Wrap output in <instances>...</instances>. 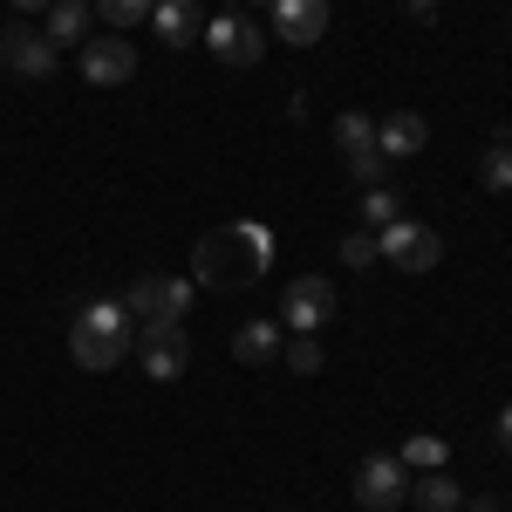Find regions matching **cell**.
<instances>
[{"mask_svg":"<svg viewBox=\"0 0 512 512\" xmlns=\"http://www.w3.org/2000/svg\"><path fill=\"white\" fill-rule=\"evenodd\" d=\"M424 144H431V123L417 117V110H396V117L376 123V151H383L390 164H396V158H417Z\"/></svg>","mask_w":512,"mask_h":512,"instance_id":"obj_13","label":"cell"},{"mask_svg":"<svg viewBox=\"0 0 512 512\" xmlns=\"http://www.w3.org/2000/svg\"><path fill=\"white\" fill-rule=\"evenodd\" d=\"M403 465H410V472H444V465H451V444L431 437V431H417L410 444H403Z\"/></svg>","mask_w":512,"mask_h":512,"instance_id":"obj_18","label":"cell"},{"mask_svg":"<svg viewBox=\"0 0 512 512\" xmlns=\"http://www.w3.org/2000/svg\"><path fill=\"white\" fill-rule=\"evenodd\" d=\"M0 69H14L21 82H48L55 76V41L21 28V21H7L0 28Z\"/></svg>","mask_w":512,"mask_h":512,"instance_id":"obj_8","label":"cell"},{"mask_svg":"<svg viewBox=\"0 0 512 512\" xmlns=\"http://www.w3.org/2000/svg\"><path fill=\"white\" fill-rule=\"evenodd\" d=\"M103 21H110V35H123V28H137V21H151V0H89Z\"/></svg>","mask_w":512,"mask_h":512,"instance_id":"obj_21","label":"cell"},{"mask_svg":"<svg viewBox=\"0 0 512 512\" xmlns=\"http://www.w3.org/2000/svg\"><path fill=\"white\" fill-rule=\"evenodd\" d=\"M376 246H383V260L403 267V274H431L437 260H444V239H437L431 226H417V219H390V226L376 233Z\"/></svg>","mask_w":512,"mask_h":512,"instance_id":"obj_6","label":"cell"},{"mask_svg":"<svg viewBox=\"0 0 512 512\" xmlns=\"http://www.w3.org/2000/svg\"><path fill=\"white\" fill-rule=\"evenodd\" d=\"M280 362H287L294 376H315L321 369V342L315 335H287V342H280Z\"/></svg>","mask_w":512,"mask_h":512,"instance_id":"obj_22","label":"cell"},{"mask_svg":"<svg viewBox=\"0 0 512 512\" xmlns=\"http://www.w3.org/2000/svg\"><path fill=\"white\" fill-rule=\"evenodd\" d=\"M410 499H417V512H458L465 506L458 478H444V472H417L410 478Z\"/></svg>","mask_w":512,"mask_h":512,"instance_id":"obj_16","label":"cell"},{"mask_svg":"<svg viewBox=\"0 0 512 512\" xmlns=\"http://www.w3.org/2000/svg\"><path fill=\"white\" fill-rule=\"evenodd\" d=\"M376 260H383L376 233H349V239H342V267H376Z\"/></svg>","mask_w":512,"mask_h":512,"instance_id":"obj_23","label":"cell"},{"mask_svg":"<svg viewBox=\"0 0 512 512\" xmlns=\"http://www.w3.org/2000/svg\"><path fill=\"white\" fill-rule=\"evenodd\" d=\"M198 41H205L226 69H253V62L267 55V28H260V21H246V14H212V21L198 28Z\"/></svg>","mask_w":512,"mask_h":512,"instance_id":"obj_4","label":"cell"},{"mask_svg":"<svg viewBox=\"0 0 512 512\" xmlns=\"http://www.w3.org/2000/svg\"><path fill=\"white\" fill-rule=\"evenodd\" d=\"M328 315H335V287H328V274H294L287 280V294H280V328L321 335Z\"/></svg>","mask_w":512,"mask_h":512,"instance_id":"obj_5","label":"cell"},{"mask_svg":"<svg viewBox=\"0 0 512 512\" xmlns=\"http://www.w3.org/2000/svg\"><path fill=\"white\" fill-rule=\"evenodd\" d=\"M478 185H485V192H512V144L492 137V151L478 158Z\"/></svg>","mask_w":512,"mask_h":512,"instance_id":"obj_20","label":"cell"},{"mask_svg":"<svg viewBox=\"0 0 512 512\" xmlns=\"http://www.w3.org/2000/svg\"><path fill=\"white\" fill-rule=\"evenodd\" d=\"M14 7H21V14H35V7H55V0H14Z\"/></svg>","mask_w":512,"mask_h":512,"instance_id":"obj_26","label":"cell"},{"mask_svg":"<svg viewBox=\"0 0 512 512\" xmlns=\"http://www.w3.org/2000/svg\"><path fill=\"white\" fill-rule=\"evenodd\" d=\"M89 21H96V7H89V0H55V7H48V41H55V48H62V41H89Z\"/></svg>","mask_w":512,"mask_h":512,"instance_id":"obj_15","label":"cell"},{"mask_svg":"<svg viewBox=\"0 0 512 512\" xmlns=\"http://www.w3.org/2000/svg\"><path fill=\"white\" fill-rule=\"evenodd\" d=\"M123 308L144 321V328H178V321L192 315V280H171V274H144L130 294H123Z\"/></svg>","mask_w":512,"mask_h":512,"instance_id":"obj_3","label":"cell"},{"mask_svg":"<svg viewBox=\"0 0 512 512\" xmlns=\"http://www.w3.org/2000/svg\"><path fill=\"white\" fill-rule=\"evenodd\" d=\"M82 76L96 82V89L130 82V76H137V48H130L123 35H89V41H82Z\"/></svg>","mask_w":512,"mask_h":512,"instance_id":"obj_9","label":"cell"},{"mask_svg":"<svg viewBox=\"0 0 512 512\" xmlns=\"http://www.w3.org/2000/svg\"><path fill=\"white\" fill-rule=\"evenodd\" d=\"M267 260H274V233L253 226V219H233V226H219L192 246V280L219 287V294H239V287H253L267 274Z\"/></svg>","mask_w":512,"mask_h":512,"instance_id":"obj_1","label":"cell"},{"mask_svg":"<svg viewBox=\"0 0 512 512\" xmlns=\"http://www.w3.org/2000/svg\"><path fill=\"white\" fill-rule=\"evenodd\" d=\"M362 219H369L362 233H383L390 219H403V198H396L390 185H369V192H362Z\"/></svg>","mask_w":512,"mask_h":512,"instance_id":"obj_19","label":"cell"},{"mask_svg":"<svg viewBox=\"0 0 512 512\" xmlns=\"http://www.w3.org/2000/svg\"><path fill=\"white\" fill-rule=\"evenodd\" d=\"M458 512H499V506H492V499H478V506H458Z\"/></svg>","mask_w":512,"mask_h":512,"instance_id":"obj_27","label":"cell"},{"mask_svg":"<svg viewBox=\"0 0 512 512\" xmlns=\"http://www.w3.org/2000/svg\"><path fill=\"white\" fill-rule=\"evenodd\" d=\"M492 437H499V451H512V403L499 410V417H492Z\"/></svg>","mask_w":512,"mask_h":512,"instance_id":"obj_24","label":"cell"},{"mask_svg":"<svg viewBox=\"0 0 512 512\" xmlns=\"http://www.w3.org/2000/svg\"><path fill=\"white\" fill-rule=\"evenodd\" d=\"M151 28H158L164 48H192L198 28H205V7L198 0H151Z\"/></svg>","mask_w":512,"mask_h":512,"instance_id":"obj_12","label":"cell"},{"mask_svg":"<svg viewBox=\"0 0 512 512\" xmlns=\"http://www.w3.org/2000/svg\"><path fill=\"white\" fill-rule=\"evenodd\" d=\"M403 7H410V14H437L444 0H403Z\"/></svg>","mask_w":512,"mask_h":512,"instance_id":"obj_25","label":"cell"},{"mask_svg":"<svg viewBox=\"0 0 512 512\" xmlns=\"http://www.w3.org/2000/svg\"><path fill=\"white\" fill-rule=\"evenodd\" d=\"M335 144H342L349 158L376 151V117H362V110H342V117H335Z\"/></svg>","mask_w":512,"mask_h":512,"instance_id":"obj_17","label":"cell"},{"mask_svg":"<svg viewBox=\"0 0 512 512\" xmlns=\"http://www.w3.org/2000/svg\"><path fill=\"white\" fill-rule=\"evenodd\" d=\"M137 342V315L123 308V301H89L69 328V355H76V369H117L123 355Z\"/></svg>","mask_w":512,"mask_h":512,"instance_id":"obj_2","label":"cell"},{"mask_svg":"<svg viewBox=\"0 0 512 512\" xmlns=\"http://www.w3.org/2000/svg\"><path fill=\"white\" fill-rule=\"evenodd\" d=\"M280 342H287L280 321H246V328L233 335V355L246 362V369H267V362H280Z\"/></svg>","mask_w":512,"mask_h":512,"instance_id":"obj_14","label":"cell"},{"mask_svg":"<svg viewBox=\"0 0 512 512\" xmlns=\"http://www.w3.org/2000/svg\"><path fill=\"white\" fill-rule=\"evenodd\" d=\"M410 499V465L403 458H362L355 465V506L362 512H396Z\"/></svg>","mask_w":512,"mask_h":512,"instance_id":"obj_7","label":"cell"},{"mask_svg":"<svg viewBox=\"0 0 512 512\" xmlns=\"http://www.w3.org/2000/svg\"><path fill=\"white\" fill-rule=\"evenodd\" d=\"M274 35L294 48H315L328 35V0H274Z\"/></svg>","mask_w":512,"mask_h":512,"instance_id":"obj_11","label":"cell"},{"mask_svg":"<svg viewBox=\"0 0 512 512\" xmlns=\"http://www.w3.org/2000/svg\"><path fill=\"white\" fill-rule=\"evenodd\" d=\"M185 362H192L185 328H144V376H151V383H178Z\"/></svg>","mask_w":512,"mask_h":512,"instance_id":"obj_10","label":"cell"}]
</instances>
